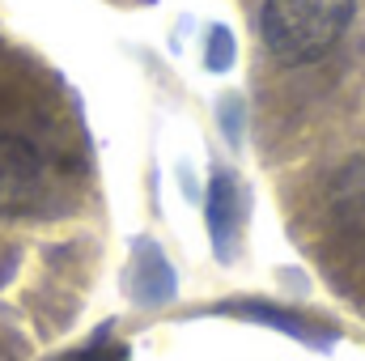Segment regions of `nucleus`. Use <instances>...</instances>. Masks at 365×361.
<instances>
[{"label": "nucleus", "mask_w": 365, "mask_h": 361, "mask_svg": "<svg viewBox=\"0 0 365 361\" xmlns=\"http://www.w3.org/2000/svg\"><path fill=\"white\" fill-rule=\"evenodd\" d=\"M234 56H238L234 34H230L225 26H212V34H208V51H204V64H208L212 73H225V68H234Z\"/></svg>", "instance_id": "nucleus-6"}, {"label": "nucleus", "mask_w": 365, "mask_h": 361, "mask_svg": "<svg viewBox=\"0 0 365 361\" xmlns=\"http://www.w3.org/2000/svg\"><path fill=\"white\" fill-rule=\"evenodd\" d=\"M43 195V158L30 141L0 132V217L30 213Z\"/></svg>", "instance_id": "nucleus-2"}, {"label": "nucleus", "mask_w": 365, "mask_h": 361, "mask_svg": "<svg viewBox=\"0 0 365 361\" xmlns=\"http://www.w3.org/2000/svg\"><path fill=\"white\" fill-rule=\"evenodd\" d=\"M204 221H208L217 260H230L234 255V230H238V183H234V175H225V171L212 175L208 195H204Z\"/></svg>", "instance_id": "nucleus-5"}, {"label": "nucleus", "mask_w": 365, "mask_h": 361, "mask_svg": "<svg viewBox=\"0 0 365 361\" xmlns=\"http://www.w3.org/2000/svg\"><path fill=\"white\" fill-rule=\"evenodd\" d=\"M128 293H132L140 306H162V302L175 298V268H170V260H166L149 238H140L136 251H132Z\"/></svg>", "instance_id": "nucleus-3"}, {"label": "nucleus", "mask_w": 365, "mask_h": 361, "mask_svg": "<svg viewBox=\"0 0 365 361\" xmlns=\"http://www.w3.org/2000/svg\"><path fill=\"white\" fill-rule=\"evenodd\" d=\"M60 361H128V349L123 345H110L106 332H98L86 349H77V353H68V357H60Z\"/></svg>", "instance_id": "nucleus-7"}, {"label": "nucleus", "mask_w": 365, "mask_h": 361, "mask_svg": "<svg viewBox=\"0 0 365 361\" xmlns=\"http://www.w3.org/2000/svg\"><path fill=\"white\" fill-rule=\"evenodd\" d=\"M221 310H225V315H238V319H251V323H264V327H276V332H284V336H293V340H302V345H310V349H331V340H336L331 327L310 323L306 315H293V310H284V306H268V302H230V306H221Z\"/></svg>", "instance_id": "nucleus-4"}, {"label": "nucleus", "mask_w": 365, "mask_h": 361, "mask_svg": "<svg viewBox=\"0 0 365 361\" xmlns=\"http://www.w3.org/2000/svg\"><path fill=\"white\" fill-rule=\"evenodd\" d=\"M357 0H264L259 39L280 64L302 68L323 60L353 26Z\"/></svg>", "instance_id": "nucleus-1"}, {"label": "nucleus", "mask_w": 365, "mask_h": 361, "mask_svg": "<svg viewBox=\"0 0 365 361\" xmlns=\"http://www.w3.org/2000/svg\"><path fill=\"white\" fill-rule=\"evenodd\" d=\"M0 361H4V353H0Z\"/></svg>", "instance_id": "nucleus-8"}]
</instances>
